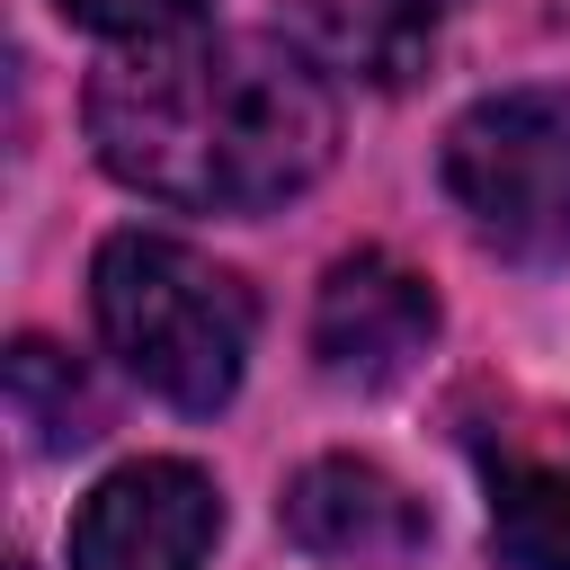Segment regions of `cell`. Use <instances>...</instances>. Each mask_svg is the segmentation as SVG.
Instances as JSON below:
<instances>
[{
  "mask_svg": "<svg viewBox=\"0 0 570 570\" xmlns=\"http://www.w3.org/2000/svg\"><path fill=\"white\" fill-rule=\"evenodd\" d=\"M107 178L187 214H267L338 160V98L285 36H151L89 71L80 98Z\"/></svg>",
  "mask_w": 570,
  "mask_h": 570,
  "instance_id": "1",
  "label": "cell"
},
{
  "mask_svg": "<svg viewBox=\"0 0 570 570\" xmlns=\"http://www.w3.org/2000/svg\"><path fill=\"white\" fill-rule=\"evenodd\" d=\"M89 312H98V338L116 347V365L151 401L205 419L240 392L258 303L205 249H187L169 232H116L89 267Z\"/></svg>",
  "mask_w": 570,
  "mask_h": 570,
  "instance_id": "2",
  "label": "cell"
},
{
  "mask_svg": "<svg viewBox=\"0 0 570 570\" xmlns=\"http://www.w3.org/2000/svg\"><path fill=\"white\" fill-rule=\"evenodd\" d=\"M445 196L517 267L570 258V89H499L445 125Z\"/></svg>",
  "mask_w": 570,
  "mask_h": 570,
  "instance_id": "3",
  "label": "cell"
},
{
  "mask_svg": "<svg viewBox=\"0 0 570 570\" xmlns=\"http://www.w3.org/2000/svg\"><path fill=\"white\" fill-rule=\"evenodd\" d=\"M223 534V490L187 454L116 463L71 517V570H205Z\"/></svg>",
  "mask_w": 570,
  "mask_h": 570,
  "instance_id": "4",
  "label": "cell"
},
{
  "mask_svg": "<svg viewBox=\"0 0 570 570\" xmlns=\"http://www.w3.org/2000/svg\"><path fill=\"white\" fill-rule=\"evenodd\" d=\"M490 499V552L508 570H570V410L499 401L463 428Z\"/></svg>",
  "mask_w": 570,
  "mask_h": 570,
  "instance_id": "5",
  "label": "cell"
},
{
  "mask_svg": "<svg viewBox=\"0 0 570 570\" xmlns=\"http://www.w3.org/2000/svg\"><path fill=\"white\" fill-rule=\"evenodd\" d=\"M436 347V294L392 249H347L312 294V356L330 383H401Z\"/></svg>",
  "mask_w": 570,
  "mask_h": 570,
  "instance_id": "6",
  "label": "cell"
},
{
  "mask_svg": "<svg viewBox=\"0 0 570 570\" xmlns=\"http://www.w3.org/2000/svg\"><path fill=\"white\" fill-rule=\"evenodd\" d=\"M285 534L312 561H410L428 543V508L365 454H321L285 481Z\"/></svg>",
  "mask_w": 570,
  "mask_h": 570,
  "instance_id": "7",
  "label": "cell"
},
{
  "mask_svg": "<svg viewBox=\"0 0 570 570\" xmlns=\"http://www.w3.org/2000/svg\"><path fill=\"white\" fill-rule=\"evenodd\" d=\"M454 9L463 0H312V36L338 71H356L374 89H401L410 71H428Z\"/></svg>",
  "mask_w": 570,
  "mask_h": 570,
  "instance_id": "8",
  "label": "cell"
},
{
  "mask_svg": "<svg viewBox=\"0 0 570 570\" xmlns=\"http://www.w3.org/2000/svg\"><path fill=\"white\" fill-rule=\"evenodd\" d=\"M9 419L27 428L36 454H71V445L98 436V401H89L80 365L53 338H18L9 347Z\"/></svg>",
  "mask_w": 570,
  "mask_h": 570,
  "instance_id": "9",
  "label": "cell"
},
{
  "mask_svg": "<svg viewBox=\"0 0 570 570\" xmlns=\"http://www.w3.org/2000/svg\"><path fill=\"white\" fill-rule=\"evenodd\" d=\"M71 27L89 36H125V45H151V36H187L205 0H53Z\"/></svg>",
  "mask_w": 570,
  "mask_h": 570,
  "instance_id": "10",
  "label": "cell"
}]
</instances>
